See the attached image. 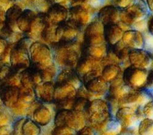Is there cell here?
<instances>
[{
	"label": "cell",
	"mask_w": 153,
	"mask_h": 135,
	"mask_svg": "<svg viewBox=\"0 0 153 135\" xmlns=\"http://www.w3.org/2000/svg\"><path fill=\"white\" fill-rule=\"evenodd\" d=\"M46 13L50 23L56 26L66 21L68 18V9L64 6L58 4L50 6Z\"/></svg>",
	"instance_id": "cell-22"
},
{
	"label": "cell",
	"mask_w": 153,
	"mask_h": 135,
	"mask_svg": "<svg viewBox=\"0 0 153 135\" xmlns=\"http://www.w3.org/2000/svg\"><path fill=\"white\" fill-rule=\"evenodd\" d=\"M146 3L149 12L153 13V0H146Z\"/></svg>",
	"instance_id": "cell-48"
},
{
	"label": "cell",
	"mask_w": 153,
	"mask_h": 135,
	"mask_svg": "<svg viewBox=\"0 0 153 135\" xmlns=\"http://www.w3.org/2000/svg\"><path fill=\"white\" fill-rule=\"evenodd\" d=\"M52 119L50 110L43 105H39L33 112V120L39 126L48 125Z\"/></svg>",
	"instance_id": "cell-30"
},
{
	"label": "cell",
	"mask_w": 153,
	"mask_h": 135,
	"mask_svg": "<svg viewBox=\"0 0 153 135\" xmlns=\"http://www.w3.org/2000/svg\"><path fill=\"white\" fill-rule=\"evenodd\" d=\"M20 73L15 71L10 65H4L0 66V83L1 85H18L20 83L19 77H17Z\"/></svg>",
	"instance_id": "cell-28"
},
{
	"label": "cell",
	"mask_w": 153,
	"mask_h": 135,
	"mask_svg": "<svg viewBox=\"0 0 153 135\" xmlns=\"http://www.w3.org/2000/svg\"><path fill=\"white\" fill-rule=\"evenodd\" d=\"M13 0H0V3L2 4H9L11 1H12Z\"/></svg>",
	"instance_id": "cell-49"
},
{
	"label": "cell",
	"mask_w": 153,
	"mask_h": 135,
	"mask_svg": "<svg viewBox=\"0 0 153 135\" xmlns=\"http://www.w3.org/2000/svg\"><path fill=\"white\" fill-rule=\"evenodd\" d=\"M122 130L120 123L115 120H109L101 130L103 135H118Z\"/></svg>",
	"instance_id": "cell-33"
},
{
	"label": "cell",
	"mask_w": 153,
	"mask_h": 135,
	"mask_svg": "<svg viewBox=\"0 0 153 135\" xmlns=\"http://www.w3.org/2000/svg\"><path fill=\"white\" fill-rule=\"evenodd\" d=\"M56 83L71 84L78 89L81 86L82 84V82L76 74L75 69H63L58 74Z\"/></svg>",
	"instance_id": "cell-29"
},
{
	"label": "cell",
	"mask_w": 153,
	"mask_h": 135,
	"mask_svg": "<svg viewBox=\"0 0 153 135\" xmlns=\"http://www.w3.org/2000/svg\"><path fill=\"white\" fill-rule=\"evenodd\" d=\"M19 79L22 86L25 88H34L43 82L40 70L31 65L19 74Z\"/></svg>",
	"instance_id": "cell-18"
},
{
	"label": "cell",
	"mask_w": 153,
	"mask_h": 135,
	"mask_svg": "<svg viewBox=\"0 0 153 135\" xmlns=\"http://www.w3.org/2000/svg\"><path fill=\"white\" fill-rule=\"evenodd\" d=\"M81 29L69 20L59 24L56 28V43L76 42Z\"/></svg>",
	"instance_id": "cell-12"
},
{
	"label": "cell",
	"mask_w": 153,
	"mask_h": 135,
	"mask_svg": "<svg viewBox=\"0 0 153 135\" xmlns=\"http://www.w3.org/2000/svg\"><path fill=\"white\" fill-rule=\"evenodd\" d=\"M85 116L91 126L101 130L110 120L109 105L106 101L100 99L90 101L85 112Z\"/></svg>",
	"instance_id": "cell-3"
},
{
	"label": "cell",
	"mask_w": 153,
	"mask_h": 135,
	"mask_svg": "<svg viewBox=\"0 0 153 135\" xmlns=\"http://www.w3.org/2000/svg\"><path fill=\"white\" fill-rule=\"evenodd\" d=\"M121 71L117 64L111 63L105 65L102 67L101 77L109 83L121 76Z\"/></svg>",
	"instance_id": "cell-32"
},
{
	"label": "cell",
	"mask_w": 153,
	"mask_h": 135,
	"mask_svg": "<svg viewBox=\"0 0 153 135\" xmlns=\"http://www.w3.org/2000/svg\"><path fill=\"white\" fill-rule=\"evenodd\" d=\"M40 75L43 82H52L56 74V68L54 63L50 66L40 70Z\"/></svg>",
	"instance_id": "cell-36"
},
{
	"label": "cell",
	"mask_w": 153,
	"mask_h": 135,
	"mask_svg": "<svg viewBox=\"0 0 153 135\" xmlns=\"http://www.w3.org/2000/svg\"><path fill=\"white\" fill-rule=\"evenodd\" d=\"M142 114L145 118L153 120V99L145 105L142 110Z\"/></svg>",
	"instance_id": "cell-39"
},
{
	"label": "cell",
	"mask_w": 153,
	"mask_h": 135,
	"mask_svg": "<svg viewBox=\"0 0 153 135\" xmlns=\"http://www.w3.org/2000/svg\"><path fill=\"white\" fill-rule=\"evenodd\" d=\"M149 10L144 0H134L131 6L121 10L120 23L127 27H132L137 22L145 20Z\"/></svg>",
	"instance_id": "cell-5"
},
{
	"label": "cell",
	"mask_w": 153,
	"mask_h": 135,
	"mask_svg": "<svg viewBox=\"0 0 153 135\" xmlns=\"http://www.w3.org/2000/svg\"><path fill=\"white\" fill-rule=\"evenodd\" d=\"M134 0H114L115 6L123 10L128 7L132 4Z\"/></svg>",
	"instance_id": "cell-41"
},
{
	"label": "cell",
	"mask_w": 153,
	"mask_h": 135,
	"mask_svg": "<svg viewBox=\"0 0 153 135\" xmlns=\"http://www.w3.org/2000/svg\"><path fill=\"white\" fill-rule=\"evenodd\" d=\"M121 41L130 49H142L145 42L142 32L134 29L125 31Z\"/></svg>",
	"instance_id": "cell-20"
},
{
	"label": "cell",
	"mask_w": 153,
	"mask_h": 135,
	"mask_svg": "<svg viewBox=\"0 0 153 135\" xmlns=\"http://www.w3.org/2000/svg\"><path fill=\"white\" fill-rule=\"evenodd\" d=\"M50 23L47 13H39L37 14L30 31L28 34L30 38H35L39 35L41 36L43 30Z\"/></svg>",
	"instance_id": "cell-31"
},
{
	"label": "cell",
	"mask_w": 153,
	"mask_h": 135,
	"mask_svg": "<svg viewBox=\"0 0 153 135\" xmlns=\"http://www.w3.org/2000/svg\"><path fill=\"white\" fill-rule=\"evenodd\" d=\"M104 26L98 20H93L84 29L82 44L90 46L105 43Z\"/></svg>",
	"instance_id": "cell-11"
},
{
	"label": "cell",
	"mask_w": 153,
	"mask_h": 135,
	"mask_svg": "<svg viewBox=\"0 0 153 135\" xmlns=\"http://www.w3.org/2000/svg\"><path fill=\"white\" fill-rule=\"evenodd\" d=\"M151 100H152V95L147 89H133L130 88L118 99V102L119 105L121 107H133L137 105H145Z\"/></svg>",
	"instance_id": "cell-10"
},
{
	"label": "cell",
	"mask_w": 153,
	"mask_h": 135,
	"mask_svg": "<svg viewBox=\"0 0 153 135\" xmlns=\"http://www.w3.org/2000/svg\"><path fill=\"white\" fill-rule=\"evenodd\" d=\"M70 21L77 26L81 30L85 28L92 21V13L82 4H76L68 9V18Z\"/></svg>",
	"instance_id": "cell-13"
},
{
	"label": "cell",
	"mask_w": 153,
	"mask_h": 135,
	"mask_svg": "<svg viewBox=\"0 0 153 135\" xmlns=\"http://www.w3.org/2000/svg\"><path fill=\"white\" fill-rule=\"evenodd\" d=\"M81 4L93 13L99 9L101 4V0H82Z\"/></svg>",
	"instance_id": "cell-37"
},
{
	"label": "cell",
	"mask_w": 153,
	"mask_h": 135,
	"mask_svg": "<svg viewBox=\"0 0 153 135\" xmlns=\"http://www.w3.org/2000/svg\"><path fill=\"white\" fill-rule=\"evenodd\" d=\"M54 88L55 85L53 82H42L34 88L36 97L44 103L54 102Z\"/></svg>",
	"instance_id": "cell-25"
},
{
	"label": "cell",
	"mask_w": 153,
	"mask_h": 135,
	"mask_svg": "<svg viewBox=\"0 0 153 135\" xmlns=\"http://www.w3.org/2000/svg\"><path fill=\"white\" fill-rule=\"evenodd\" d=\"M102 69L101 62L91 58L80 56L75 71L84 84L95 77L101 76Z\"/></svg>",
	"instance_id": "cell-8"
},
{
	"label": "cell",
	"mask_w": 153,
	"mask_h": 135,
	"mask_svg": "<svg viewBox=\"0 0 153 135\" xmlns=\"http://www.w3.org/2000/svg\"><path fill=\"white\" fill-rule=\"evenodd\" d=\"M148 71L145 69L128 66L122 73V79L124 83L133 89L145 88Z\"/></svg>",
	"instance_id": "cell-9"
},
{
	"label": "cell",
	"mask_w": 153,
	"mask_h": 135,
	"mask_svg": "<svg viewBox=\"0 0 153 135\" xmlns=\"http://www.w3.org/2000/svg\"><path fill=\"white\" fill-rule=\"evenodd\" d=\"M76 44V42L53 44V59L58 66L63 69H75L80 58Z\"/></svg>",
	"instance_id": "cell-1"
},
{
	"label": "cell",
	"mask_w": 153,
	"mask_h": 135,
	"mask_svg": "<svg viewBox=\"0 0 153 135\" xmlns=\"http://www.w3.org/2000/svg\"><path fill=\"white\" fill-rule=\"evenodd\" d=\"M46 1L50 6L54 4H58L67 7L68 4H71V0H46Z\"/></svg>",
	"instance_id": "cell-44"
},
{
	"label": "cell",
	"mask_w": 153,
	"mask_h": 135,
	"mask_svg": "<svg viewBox=\"0 0 153 135\" xmlns=\"http://www.w3.org/2000/svg\"><path fill=\"white\" fill-rule=\"evenodd\" d=\"M124 32L125 31L118 24L104 26V37L105 43L109 46H114L121 40Z\"/></svg>",
	"instance_id": "cell-24"
},
{
	"label": "cell",
	"mask_w": 153,
	"mask_h": 135,
	"mask_svg": "<svg viewBox=\"0 0 153 135\" xmlns=\"http://www.w3.org/2000/svg\"><path fill=\"white\" fill-rule=\"evenodd\" d=\"M90 101L89 99L85 97L78 96L74 100L73 106V110L83 112L85 114V112L88 108Z\"/></svg>",
	"instance_id": "cell-35"
},
{
	"label": "cell",
	"mask_w": 153,
	"mask_h": 135,
	"mask_svg": "<svg viewBox=\"0 0 153 135\" xmlns=\"http://www.w3.org/2000/svg\"><path fill=\"white\" fill-rule=\"evenodd\" d=\"M0 135H14L13 126L9 124L0 127Z\"/></svg>",
	"instance_id": "cell-42"
},
{
	"label": "cell",
	"mask_w": 153,
	"mask_h": 135,
	"mask_svg": "<svg viewBox=\"0 0 153 135\" xmlns=\"http://www.w3.org/2000/svg\"><path fill=\"white\" fill-rule=\"evenodd\" d=\"M20 87L13 85H0V99L7 108H13L17 104Z\"/></svg>",
	"instance_id": "cell-16"
},
{
	"label": "cell",
	"mask_w": 153,
	"mask_h": 135,
	"mask_svg": "<svg viewBox=\"0 0 153 135\" xmlns=\"http://www.w3.org/2000/svg\"><path fill=\"white\" fill-rule=\"evenodd\" d=\"M6 20V11L0 7V26L4 24Z\"/></svg>",
	"instance_id": "cell-47"
},
{
	"label": "cell",
	"mask_w": 153,
	"mask_h": 135,
	"mask_svg": "<svg viewBox=\"0 0 153 135\" xmlns=\"http://www.w3.org/2000/svg\"><path fill=\"white\" fill-rule=\"evenodd\" d=\"M140 115L136 109L130 107H121L116 113L117 121L122 128H131L138 122Z\"/></svg>",
	"instance_id": "cell-15"
},
{
	"label": "cell",
	"mask_w": 153,
	"mask_h": 135,
	"mask_svg": "<svg viewBox=\"0 0 153 135\" xmlns=\"http://www.w3.org/2000/svg\"><path fill=\"white\" fill-rule=\"evenodd\" d=\"M121 9L115 5H107L99 9L97 19L104 25L118 24Z\"/></svg>",
	"instance_id": "cell-19"
},
{
	"label": "cell",
	"mask_w": 153,
	"mask_h": 135,
	"mask_svg": "<svg viewBox=\"0 0 153 135\" xmlns=\"http://www.w3.org/2000/svg\"><path fill=\"white\" fill-rule=\"evenodd\" d=\"M146 28L149 34L153 37V13L147 20Z\"/></svg>",
	"instance_id": "cell-46"
},
{
	"label": "cell",
	"mask_w": 153,
	"mask_h": 135,
	"mask_svg": "<svg viewBox=\"0 0 153 135\" xmlns=\"http://www.w3.org/2000/svg\"><path fill=\"white\" fill-rule=\"evenodd\" d=\"M109 83L102 77L98 76L91 79L83 84L87 95L101 96L109 91Z\"/></svg>",
	"instance_id": "cell-21"
},
{
	"label": "cell",
	"mask_w": 153,
	"mask_h": 135,
	"mask_svg": "<svg viewBox=\"0 0 153 135\" xmlns=\"http://www.w3.org/2000/svg\"><path fill=\"white\" fill-rule=\"evenodd\" d=\"M10 122V116L8 111L1 110L0 111V127L9 125Z\"/></svg>",
	"instance_id": "cell-40"
},
{
	"label": "cell",
	"mask_w": 153,
	"mask_h": 135,
	"mask_svg": "<svg viewBox=\"0 0 153 135\" xmlns=\"http://www.w3.org/2000/svg\"><path fill=\"white\" fill-rule=\"evenodd\" d=\"M81 56L93 58L101 62L108 52V46L105 43L97 45L81 44Z\"/></svg>",
	"instance_id": "cell-23"
},
{
	"label": "cell",
	"mask_w": 153,
	"mask_h": 135,
	"mask_svg": "<svg viewBox=\"0 0 153 135\" xmlns=\"http://www.w3.org/2000/svg\"><path fill=\"white\" fill-rule=\"evenodd\" d=\"M152 62H153V61H152Z\"/></svg>",
	"instance_id": "cell-52"
},
{
	"label": "cell",
	"mask_w": 153,
	"mask_h": 135,
	"mask_svg": "<svg viewBox=\"0 0 153 135\" xmlns=\"http://www.w3.org/2000/svg\"><path fill=\"white\" fill-rule=\"evenodd\" d=\"M2 105H3V103L1 100V99H0V111L2 110Z\"/></svg>",
	"instance_id": "cell-50"
},
{
	"label": "cell",
	"mask_w": 153,
	"mask_h": 135,
	"mask_svg": "<svg viewBox=\"0 0 153 135\" xmlns=\"http://www.w3.org/2000/svg\"><path fill=\"white\" fill-rule=\"evenodd\" d=\"M138 132L139 135H153V120L144 119L140 122Z\"/></svg>",
	"instance_id": "cell-34"
},
{
	"label": "cell",
	"mask_w": 153,
	"mask_h": 135,
	"mask_svg": "<svg viewBox=\"0 0 153 135\" xmlns=\"http://www.w3.org/2000/svg\"><path fill=\"white\" fill-rule=\"evenodd\" d=\"M29 56L31 65L42 70L54 64L53 54L48 45L36 41L29 48Z\"/></svg>",
	"instance_id": "cell-6"
},
{
	"label": "cell",
	"mask_w": 153,
	"mask_h": 135,
	"mask_svg": "<svg viewBox=\"0 0 153 135\" xmlns=\"http://www.w3.org/2000/svg\"><path fill=\"white\" fill-rule=\"evenodd\" d=\"M29 37L22 38L19 40L9 53L11 67L18 73L29 68L31 64L29 56V48L32 44Z\"/></svg>",
	"instance_id": "cell-2"
},
{
	"label": "cell",
	"mask_w": 153,
	"mask_h": 135,
	"mask_svg": "<svg viewBox=\"0 0 153 135\" xmlns=\"http://www.w3.org/2000/svg\"><path fill=\"white\" fill-rule=\"evenodd\" d=\"M14 135H40L41 128L33 119L20 118L13 126Z\"/></svg>",
	"instance_id": "cell-17"
},
{
	"label": "cell",
	"mask_w": 153,
	"mask_h": 135,
	"mask_svg": "<svg viewBox=\"0 0 153 135\" xmlns=\"http://www.w3.org/2000/svg\"><path fill=\"white\" fill-rule=\"evenodd\" d=\"M77 135H95L94 130L91 127L84 126L78 131Z\"/></svg>",
	"instance_id": "cell-45"
},
{
	"label": "cell",
	"mask_w": 153,
	"mask_h": 135,
	"mask_svg": "<svg viewBox=\"0 0 153 135\" xmlns=\"http://www.w3.org/2000/svg\"><path fill=\"white\" fill-rule=\"evenodd\" d=\"M73 135H77V134H73Z\"/></svg>",
	"instance_id": "cell-51"
},
{
	"label": "cell",
	"mask_w": 153,
	"mask_h": 135,
	"mask_svg": "<svg viewBox=\"0 0 153 135\" xmlns=\"http://www.w3.org/2000/svg\"><path fill=\"white\" fill-rule=\"evenodd\" d=\"M128 61L131 65L142 69H147L153 61L151 53L142 49H131L128 54Z\"/></svg>",
	"instance_id": "cell-14"
},
{
	"label": "cell",
	"mask_w": 153,
	"mask_h": 135,
	"mask_svg": "<svg viewBox=\"0 0 153 135\" xmlns=\"http://www.w3.org/2000/svg\"><path fill=\"white\" fill-rule=\"evenodd\" d=\"M153 87V69H150L148 71L147 78L146 84L145 86V89Z\"/></svg>",
	"instance_id": "cell-43"
},
{
	"label": "cell",
	"mask_w": 153,
	"mask_h": 135,
	"mask_svg": "<svg viewBox=\"0 0 153 135\" xmlns=\"http://www.w3.org/2000/svg\"><path fill=\"white\" fill-rule=\"evenodd\" d=\"M54 85V102L58 110H71L77 97L78 89L68 83H55Z\"/></svg>",
	"instance_id": "cell-7"
},
{
	"label": "cell",
	"mask_w": 153,
	"mask_h": 135,
	"mask_svg": "<svg viewBox=\"0 0 153 135\" xmlns=\"http://www.w3.org/2000/svg\"><path fill=\"white\" fill-rule=\"evenodd\" d=\"M9 52V43L7 40L0 37V60H3Z\"/></svg>",
	"instance_id": "cell-38"
},
{
	"label": "cell",
	"mask_w": 153,
	"mask_h": 135,
	"mask_svg": "<svg viewBox=\"0 0 153 135\" xmlns=\"http://www.w3.org/2000/svg\"><path fill=\"white\" fill-rule=\"evenodd\" d=\"M23 12L22 7L18 4L11 6L6 11V20L4 26L9 31L15 32L18 29L17 21Z\"/></svg>",
	"instance_id": "cell-26"
},
{
	"label": "cell",
	"mask_w": 153,
	"mask_h": 135,
	"mask_svg": "<svg viewBox=\"0 0 153 135\" xmlns=\"http://www.w3.org/2000/svg\"><path fill=\"white\" fill-rule=\"evenodd\" d=\"M85 113L74 110H59L54 117L55 127H67L74 131H78L85 126Z\"/></svg>",
	"instance_id": "cell-4"
},
{
	"label": "cell",
	"mask_w": 153,
	"mask_h": 135,
	"mask_svg": "<svg viewBox=\"0 0 153 135\" xmlns=\"http://www.w3.org/2000/svg\"><path fill=\"white\" fill-rule=\"evenodd\" d=\"M36 15L37 14L32 10L25 9L23 10L17 21V27L19 31L24 34H28Z\"/></svg>",
	"instance_id": "cell-27"
}]
</instances>
